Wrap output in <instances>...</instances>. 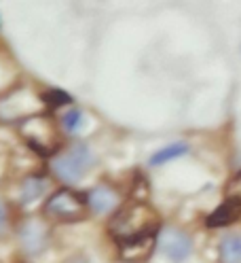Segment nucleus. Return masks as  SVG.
<instances>
[{
    "label": "nucleus",
    "mask_w": 241,
    "mask_h": 263,
    "mask_svg": "<svg viewBox=\"0 0 241 263\" xmlns=\"http://www.w3.org/2000/svg\"><path fill=\"white\" fill-rule=\"evenodd\" d=\"M159 227L157 212L144 202H136L121 208L108 223V234L119 249L129 251L136 246H148Z\"/></svg>",
    "instance_id": "nucleus-1"
},
{
    "label": "nucleus",
    "mask_w": 241,
    "mask_h": 263,
    "mask_svg": "<svg viewBox=\"0 0 241 263\" xmlns=\"http://www.w3.org/2000/svg\"><path fill=\"white\" fill-rule=\"evenodd\" d=\"M87 197L72 189H59L49 195L42 212L57 223H78L87 217Z\"/></svg>",
    "instance_id": "nucleus-2"
},
{
    "label": "nucleus",
    "mask_w": 241,
    "mask_h": 263,
    "mask_svg": "<svg viewBox=\"0 0 241 263\" xmlns=\"http://www.w3.org/2000/svg\"><path fill=\"white\" fill-rule=\"evenodd\" d=\"M47 191V180L40 176H28L21 183V204H34L36 200L45 195Z\"/></svg>",
    "instance_id": "nucleus-9"
},
{
    "label": "nucleus",
    "mask_w": 241,
    "mask_h": 263,
    "mask_svg": "<svg viewBox=\"0 0 241 263\" xmlns=\"http://www.w3.org/2000/svg\"><path fill=\"white\" fill-rule=\"evenodd\" d=\"M222 263H241V234H229L220 242Z\"/></svg>",
    "instance_id": "nucleus-10"
},
{
    "label": "nucleus",
    "mask_w": 241,
    "mask_h": 263,
    "mask_svg": "<svg viewBox=\"0 0 241 263\" xmlns=\"http://www.w3.org/2000/svg\"><path fill=\"white\" fill-rule=\"evenodd\" d=\"M93 161L95 159H93V153H91L89 146L83 142H76L66 153L53 157L51 170L55 172L57 178L63 180V183H76V180H80L89 172Z\"/></svg>",
    "instance_id": "nucleus-3"
},
{
    "label": "nucleus",
    "mask_w": 241,
    "mask_h": 263,
    "mask_svg": "<svg viewBox=\"0 0 241 263\" xmlns=\"http://www.w3.org/2000/svg\"><path fill=\"white\" fill-rule=\"evenodd\" d=\"M157 246L169 261H176V263L186 261L192 253V240L188 238V234H184L178 227L163 229V232L159 234Z\"/></svg>",
    "instance_id": "nucleus-4"
},
{
    "label": "nucleus",
    "mask_w": 241,
    "mask_h": 263,
    "mask_svg": "<svg viewBox=\"0 0 241 263\" xmlns=\"http://www.w3.org/2000/svg\"><path fill=\"white\" fill-rule=\"evenodd\" d=\"M239 217H241V202L227 195V200L207 217V227H227V225L235 223Z\"/></svg>",
    "instance_id": "nucleus-7"
},
{
    "label": "nucleus",
    "mask_w": 241,
    "mask_h": 263,
    "mask_svg": "<svg viewBox=\"0 0 241 263\" xmlns=\"http://www.w3.org/2000/svg\"><path fill=\"white\" fill-rule=\"evenodd\" d=\"M5 229H7V208L0 202V232H5Z\"/></svg>",
    "instance_id": "nucleus-13"
},
{
    "label": "nucleus",
    "mask_w": 241,
    "mask_h": 263,
    "mask_svg": "<svg viewBox=\"0 0 241 263\" xmlns=\"http://www.w3.org/2000/svg\"><path fill=\"white\" fill-rule=\"evenodd\" d=\"M227 195H231V197H235V200L241 202V174H237V176L231 180V183H229Z\"/></svg>",
    "instance_id": "nucleus-12"
},
{
    "label": "nucleus",
    "mask_w": 241,
    "mask_h": 263,
    "mask_svg": "<svg viewBox=\"0 0 241 263\" xmlns=\"http://www.w3.org/2000/svg\"><path fill=\"white\" fill-rule=\"evenodd\" d=\"M190 151V146L186 142H171V144H165V146H161V149H157L150 159H148V166H163V163H169L173 159H178V157H184L188 155Z\"/></svg>",
    "instance_id": "nucleus-8"
},
{
    "label": "nucleus",
    "mask_w": 241,
    "mask_h": 263,
    "mask_svg": "<svg viewBox=\"0 0 241 263\" xmlns=\"http://www.w3.org/2000/svg\"><path fill=\"white\" fill-rule=\"evenodd\" d=\"M83 123H85V115L78 108H70V110H66L61 115V127H63V132H68V134L78 132L80 127H83Z\"/></svg>",
    "instance_id": "nucleus-11"
},
{
    "label": "nucleus",
    "mask_w": 241,
    "mask_h": 263,
    "mask_svg": "<svg viewBox=\"0 0 241 263\" xmlns=\"http://www.w3.org/2000/svg\"><path fill=\"white\" fill-rule=\"evenodd\" d=\"M87 204L95 215H108V212H112L119 206V195L108 185H102V187H95L93 191H89Z\"/></svg>",
    "instance_id": "nucleus-6"
},
{
    "label": "nucleus",
    "mask_w": 241,
    "mask_h": 263,
    "mask_svg": "<svg viewBox=\"0 0 241 263\" xmlns=\"http://www.w3.org/2000/svg\"><path fill=\"white\" fill-rule=\"evenodd\" d=\"M47 242H49V227L40 219H30L19 227V244L24 246L26 253H42L47 249Z\"/></svg>",
    "instance_id": "nucleus-5"
}]
</instances>
